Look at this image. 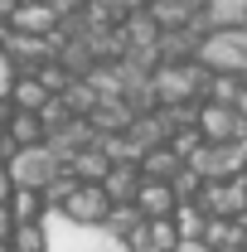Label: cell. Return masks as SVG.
<instances>
[{
    "label": "cell",
    "instance_id": "6da1fadb",
    "mask_svg": "<svg viewBox=\"0 0 247 252\" xmlns=\"http://www.w3.org/2000/svg\"><path fill=\"white\" fill-rule=\"evenodd\" d=\"M194 63L209 73H233L247 83V25L238 30H209L194 49Z\"/></svg>",
    "mask_w": 247,
    "mask_h": 252
},
{
    "label": "cell",
    "instance_id": "7a4b0ae2",
    "mask_svg": "<svg viewBox=\"0 0 247 252\" xmlns=\"http://www.w3.org/2000/svg\"><path fill=\"white\" fill-rule=\"evenodd\" d=\"M59 170H63V160L49 146H20L5 160V175L15 180V189H44V185L59 180Z\"/></svg>",
    "mask_w": 247,
    "mask_h": 252
},
{
    "label": "cell",
    "instance_id": "3957f363",
    "mask_svg": "<svg viewBox=\"0 0 247 252\" xmlns=\"http://www.w3.org/2000/svg\"><path fill=\"white\" fill-rule=\"evenodd\" d=\"M199 136L209 141V146H233V141H243L247 136V122L233 112V107H223V102H199Z\"/></svg>",
    "mask_w": 247,
    "mask_h": 252
},
{
    "label": "cell",
    "instance_id": "277c9868",
    "mask_svg": "<svg viewBox=\"0 0 247 252\" xmlns=\"http://www.w3.org/2000/svg\"><path fill=\"white\" fill-rule=\"evenodd\" d=\"M107 209H112V199L102 194V185H78L68 199H63V219L78 223V228H102V219H107Z\"/></svg>",
    "mask_w": 247,
    "mask_h": 252
},
{
    "label": "cell",
    "instance_id": "5b68a950",
    "mask_svg": "<svg viewBox=\"0 0 247 252\" xmlns=\"http://www.w3.org/2000/svg\"><path fill=\"white\" fill-rule=\"evenodd\" d=\"M185 165L199 180H233V175L243 170V151H238V146H209V141H204Z\"/></svg>",
    "mask_w": 247,
    "mask_h": 252
},
{
    "label": "cell",
    "instance_id": "8992f818",
    "mask_svg": "<svg viewBox=\"0 0 247 252\" xmlns=\"http://www.w3.org/2000/svg\"><path fill=\"white\" fill-rule=\"evenodd\" d=\"M10 30L30 34V39H54V34L63 30V20L44 5V0H20V10L10 15Z\"/></svg>",
    "mask_w": 247,
    "mask_h": 252
},
{
    "label": "cell",
    "instance_id": "52a82bcc",
    "mask_svg": "<svg viewBox=\"0 0 247 252\" xmlns=\"http://www.w3.org/2000/svg\"><path fill=\"white\" fill-rule=\"evenodd\" d=\"M175 243H180V233L170 219H146L126 238V252H175Z\"/></svg>",
    "mask_w": 247,
    "mask_h": 252
},
{
    "label": "cell",
    "instance_id": "ba28073f",
    "mask_svg": "<svg viewBox=\"0 0 247 252\" xmlns=\"http://www.w3.org/2000/svg\"><path fill=\"white\" fill-rule=\"evenodd\" d=\"M131 122H136V112L126 107V97H97V107L88 112V126H93L97 136H117Z\"/></svg>",
    "mask_w": 247,
    "mask_h": 252
},
{
    "label": "cell",
    "instance_id": "9c48e42d",
    "mask_svg": "<svg viewBox=\"0 0 247 252\" xmlns=\"http://www.w3.org/2000/svg\"><path fill=\"white\" fill-rule=\"evenodd\" d=\"M136 209H141V219H170L180 204H175V189L160 185V180H141V189H136V199H131Z\"/></svg>",
    "mask_w": 247,
    "mask_h": 252
},
{
    "label": "cell",
    "instance_id": "30bf717a",
    "mask_svg": "<svg viewBox=\"0 0 247 252\" xmlns=\"http://www.w3.org/2000/svg\"><path fill=\"white\" fill-rule=\"evenodd\" d=\"M136 170H141V180H160V185H170V180L185 170V160L175 156L170 146H155V151H146V156L136 160Z\"/></svg>",
    "mask_w": 247,
    "mask_h": 252
},
{
    "label": "cell",
    "instance_id": "8fae6325",
    "mask_svg": "<svg viewBox=\"0 0 247 252\" xmlns=\"http://www.w3.org/2000/svg\"><path fill=\"white\" fill-rule=\"evenodd\" d=\"M136 189H141V170H136V165H112V170L102 175V194H107L112 204H131Z\"/></svg>",
    "mask_w": 247,
    "mask_h": 252
},
{
    "label": "cell",
    "instance_id": "7c38bea8",
    "mask_svg": "<svg viewBox=\"0 0 247 252\" xmlns=\"http://www.w3.org/2000/svg\"><path fill=\"white\" fill-rule=\"evenodd\" d=\"M107 170H112V160L97 151V136H93V146H83L78 156L68 160V175H73V180H83V185H102V175H107Z\"/></svg>",
    "mask_w": 247,
    "mask_h": 252
},
{
    "label": "cell",
    "instance_id": "4fadbf2b",
    "mask_svg": "<svg viewBox=\"0 0 247 252\" xmlns=\"http://www.w3.org/2000/svg\"><path fill=\"white\" fill-rule=\"evenodd\" d=\"M199 15L209 20V30H238L247 25V0H204Z\"/></svg>",
    "mask_w": 247,
    "mask_h": 252
},
{
    "label": "cell",
    "instance_id": "5bb4252c",
    "mask_svg": "<svg viewBox=\"0 0 247 252\" xmlns=\"http://www.w3.org/2000/svg\"><path fill=\"white\" fill-rule=\"evenodd\" d=\"M5 141L20 151V146H44V126H39V112H10L5 122Z\"/></svg>",
    "mask_w": 247,
    "mask_h": 252
},
{
    "label": "cell",
    "instance_id": "9a60e30c",
    "mask_svg": "<svg viewBox=\"0 0 247 252\" xmlns=\"http://www.w3.org/2000/svg\"><path fill=\"white\" fill-rule=\"evenodd\" d=\"M199 243H204L209 252H233V248H243V233H238L233 219H209L204 233H199Z\"/></svg>",
    "mask_w": 247,
    "mask_h": 252
},
{
    "label": "cell",
    "instance_id": "2e32d148",
    "mask_svg": "<svg viewBox=\"0 0 247 252\" xmlns=\"http://www.w3.org/2000/svg\"><path fill=\"white\" fill-rule=\"evenodd\" d=\"M141 223H146V219H141V209H136V204H112V209H107V219H102V233H107V238H117V243H126Z\"/></svg>",
    "mask_w": 247,
    "mask_h": 252
},
{
    "label": "cell",
    "instance_id": "e0dca14e",
    "mask_svg": "<svg viewBox=\"0 0 247 252\" xmlns=\"http://www.w3.org/2000/svg\"><path fill=\"white\" fill-rule=\"evenodd\" d=\"M5 102H10L15 112H39V107L49 102V93L39 88V78H15V83H10V97H5Z\"/></svg>",
    "mask_w": 247,
    "mask_h": 252
},
{
    "label": "cell",
    "instance_id": "ac0fdd59",
    "mask_svg": "<svg viewBox=\"0 0 247 252\" xmlns=\"http://www.w3.org/2000/svg\"><path fill=\"white\" fill-rule=\"evenodd\" d=\"M5 243H10V252H49V228L44 223H15V233Z\"/></svg>",
    "mask_w": 247,
    "mask_h": 252
},
{
    "label": "cell",
    "instance_id": "d6986e66",
    "mask_svg": "<svg viewBox=\"0 0 247 252\" xmlns=\"http://www.w3.org/2000/svg\"><path fill=\"white\" fill-rule=\"evenodd\" d=\"M5 209H10V219H15V223H39V219H44V199H39V189H15Z\"/></svg>",
    "mask_w": 247,
    "mask_h": 252
},
{
    "label": "cell",
    "instance_id": "ffe728a7",
    "mask_svg": "<svg viewBox=\"0 0 247 252\" xmlns=\"http://www.w3.org/2000/svg\"><path fill=\"white\" fill-rule=\"evenodd\" d=\"M59 102L68 107V117H88V112L97 107V93L88 88V78H73V83L59 93Z\"/></svg>",
    "mask_w": 247,
    "mask_h": 252
},
{
    "label": "cell",
    "instance_id": "44dd1931",
    "mask_svg": "<svg viewBox=\"0 0 247 252\" xmlns=\"http://www.w3.org/2000/svg\"><path fill=\"white\" fill-rule=\"evenodd\" d=\"M170 223H175V233H180V238H199V233H204V223H209V214H204L199 204H180V209L170 214Z\"/></svg>",
    "mask_w": 247,
    "mask_h": 252
},
{
    "label": "cell",
    "instance_id": "7402d4cb",
    "mask_svg": "<svg viewBox=\"0 0 247 252\" xmlns=\"http://www.w3.org/2000/svg\"><path fill=\"white\" fill-rule=\"evenodd\" d=\"M170 189H175V204H194V199H199V189H204V180H199V175L185 165V170L170 180Z\"/></svg>",
    "mask_w": 247,
    "mask_h": 252
},
{
    "label": "cell",
    "instance_id": "603a6c76",
    "mask_svg": "<svg viewBox=\"0 0 247 252\" xmlns=\"http://www.w3.org/2000/svg\"><path fill=\"white\" fill-rule=\"evenodd\" d=\"M34 78H39V88H44V93H49V97H59L63 88H68V83H73V78H68V73H63V68H59V63H54V59L44 63V68H39V73H34Z\"/></svg>",
    "mask_w": 247,
    "mask_h": 252
},
{
    "label": "cell",
    "instance_id": "cb8c5ba5",
    "mask_svg": "<svg viewBox=\"0 0 247 252\" xmlns=\"http://www.w3.org/2000/svg\"><path fill=\"white\" fill-rule=\"evenodd\" d=\"M44 5H49V10L59 15V20H68V15H78V10H83L88 0H44Z\"/></svg>",
    "mask_w": 247,
    "mask_h": 252
},
{
    "label": "cell",
    "instance_id": "d4e9b609",
    "mask_svg": "<svg viewBox=\"0 0 247 252\" xmlns=\"http://www.w3.org/2000/svg\"><path fill=\"white\" fill-rule=\"evenodd\" d=\"M10 83H15V68H10L5 54H0V97H10Z\"/></svg>",
    "mask_w": 247,
    "mask_h": 252
},
{
    "label": "cell",
    "instance_id": "484cf974",
    "mask_svg": "<svg viewBox=\"0 0 247 252\" xmlns=\"http://www.w3.org/2000/svg\"><path fill=\"white\" fill-rule=\"evenodd\" d=\"M10 194H15V180H10L5 165H0V204H10Z\"/></svg>",
    "mask_w": 247,
    "mask_h": 252
},
{
    "label": "cell",
    "instance_id": "4316f807",
    "mask_svg": "<svg viewBox=\"0 0 247 252\" xmlns=\"http://www.w3.org/2000/svg\"><path fill=\"white\" fill-rule=\"evenodd\" d=\"M10 233H15V219H10V209H5V204H0V243H5V238H10Z\"/></svg>",
    "mask_w": 247,
    "mask_h": 252
},
{
    "label": "cell",
    "instance_id": "83f0119b",
    "mask_svg": "<svg viewBox=\"0 0 247 252\" xmlns=\"http://www.w3.org/2000/svg\"><path fill=\"white\" fill-rule=\"evenodd\" d=\"M233 112H238V117H243V122H247V83H243V88H238V97H233Z\"/></svg>",
    "mask_w": 247,
    "mask_h": 252
},
{
    "label": "cell",
    "instance_id": "f1b7e54d",
    "mask_svg": "<svg viewBox=\"0 0 247 252\" xmlns=\"http://www.w3.org/2000/svg\"><path fill=\"white\" fill-rule=\"evenodd\" d=\"M175 252H209V248H204L199 238H180V243H175Z\"/></svg>",
    "mask_w": 247,
    "mask_h": 252
},
{
    "label": "cell",
    "instance_id": "f546056e",
    "mask_svg": "<svg viewBox=\"0 0 247 252\" xmlns=\"http://www.w3.org/2000/svg\"><path fill=\"white\" fill-rule=\"evenodd\" d=\"M15 10H20V0H0V20H10Z\"/></svg>",
    "mask_w": 247,
    "mask_h": 252
},
{
    "label": "cell",
    "instance_id": "4dcf8cb0",
    "mask_svg": "<svg viewBox=\"0 0 247 252\" xmlns=\"http://www.w3.org/2000/svg\"><path fill=\"white\" fill-rule=\"evenodd\" d=\"M233 223H238V233L247 238V209H243V214H233Z\"/></svg>",
    "mask_w": 247,
    "mask_h": 252
},
{
    "label": "cell",
    "instance_id": "1f68e13d",
    "mask_svg": "<svg viewBox=\"0 0 247 252\" xmlns=\"http://www.w3.org/2000/svg\"><path fill=\"white\" fill-rule=\"evenodd\" d=\"M0 252H10V243H0Z\"/></svg>",
    "mask_w": 247,
    "mask_h": 252
},
{
    "label": "cell",
    "instance_id": "d6a6232c",
    "mask_svg": "<svg viewBox=\"0 0 247 252\" xmlns=\"http://www.w3.org/2000/svg\"><path fill=\"white\" fill-rule=\"evenodd\" d=\"M233 252H238V248H233Z\"/></svg>",
    "mask_w": 247,
    "mask_h": 252
}]
</instances>
